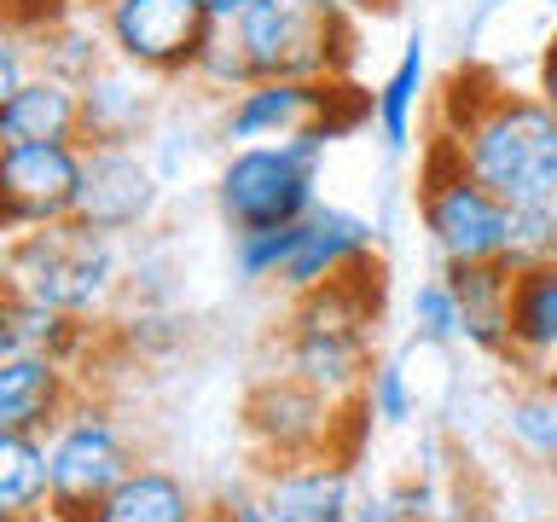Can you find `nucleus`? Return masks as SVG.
Segmentation results:
<instances>
[{"mask_svg": "<svg viewBox=\"0 0 557 522\" xmlns=\"http://www.w3.org/2000/svg\"><path fill=\"white\" fill-rule=\"evenodd\" d=\"M435 139H447L453 157L511 209L557 203V116L540 94L459 70L442 94Z\"/></svg>", "mask_w": 557, "mask_h": 522, "instance_id": "1", "label": "nucleus"}, {"mask_svg": "<svg viewBox=\"0 0 557 522\" xmlns=\"http://www.w3.org/2000/svg\"><path fill=\"white\" fill-rule=\"evenodd\" d=\"M377 296H383V273L377 261H360L355 273L331 278V285L308 290L290 302L285 320V372L313 383L331 400H360L366 377H372V337H377Z\"/></svg>", "mask_w": 557, "mask_h": 522, "instance_id": "2", "label": "nucleus"}, {"mask_svg": "<svg viewBox=\"0 0 557 522\" xmlns=\"http://www.w3.org/2000/svg\"><path fill=\"white\" fill-rule=\"evenodd\" d=\"M7 290L35 296V302L99 320L122 290V250L111 233H94L82 221L35 226V233L7 238Z\"/></svg>", "mask_w": 557, "mask_h": 522, "instance_id": "3", "label": "nucleus"}, {"mask_svg": "<svg viewBox=\"0 0 557 522\" xmlns=\"http://www.w3.org/2000/svg\"><path fill=\"white\" fill-rule=\"evenodd\" d=\"M325 139L302 128L290 139H261V146H233L215 169V209L233 233H261V226H296L320 209V169Z\"/></svg>", "mask_w": 557, "mask_h": 522, "instance_id": "4", "label": "nucleus"}, {"mask_svg": "<svg viewBox=\"0 0 557 522\" xmlns=\"http://www.w3.org/2000/svg\"><path fill=\"white\" fill-rule=\"evenodd\" d=\"M238 35L256 76L348 82L360 47V0H250Z\"/></svg>", "mask_w": 557, "mask_h": 522, "instance_id": "5", "label": "nucleus"}, {"mask_svg": "<svg viewBox=\"0 0 557 522\" xmlns=\"http://www.w3.org/2000/svg\"><path fill=\"white\" fill-rule=\"evenodd\" d=\"M418 221L430 233V250L442 256V268L453 261H511V233H517V209L487 191L447 139L424 146V174H418Z\"/></svg>", "mask_w": 557, "mask_h": 522, "instance_id": "6", "label": "nucleus"}, {"mask_svg": "<svg viewBox=\"0 0 557 522\" xmlns=\"http://www.w3.org/2000/svg\"><path fill=\"white\" fill-rule=\"evenodd\" d=\"M47 442H52V522H87L139 464L128 430L104 400H76Z\"/></svg>", "mask_w": 557, "mask_h": 522, "instance_id": "7", "label": "nucleus"}, {"mask_svg": "<svg viewBox=\"0 0 557 522\" xmlns=\"http://www.w3.org/2000/svg\"><path fill=\"white\" fill-rule=\"evenodd\" d=\"M99 24L116 59L157 82H186L209 35V17L198 0H111L99 12Z\"/></svg>", "mask_w": 557, "mask_h": 522, "instance_id": "8", "label": "nucleus"}, {"mask_svg": "<svg viewBox=\"0 0 557 522\" xmlns=\"http://www.w3.org/2000/svg\"><path fill=\"white\" fill-rule=\"evenodd\" d=\"M82 163H87V146H76V139H59V146H0V226H7V238L76 221Z\"/></svg>", "mask_w": 557, "mask_h": 522, "instance_id": "9", "label": "nucleus"}, {"mask_svg": "<svg viewBox=\"0 0 557 522\" xmlns=\"http://www.w3.org/2000/svg\"><path fill=\"white\" fill-rule=\"evenodd\" d=\"M337 412H343V400L320 395L313 383L290 377V372H273L250 389V400H244V430H250V442L268 464L313 459V452H331Z\"/></svg>", "mask_w": 557, "mask_h": 522, "instance_id": "10", "label": "nucleus"}, {"mask_svg": "<svg viewBox=\"0 0 557 522\" xmlns=\"http://www.w3.org/2000/svg\"><path fill=\"white\" fill-rule=\"evenodd\" d=\"M163 209V174L139 146H87L82 163V198H76V221L94 233L128 238L146 233Z\"/></svg>", "mask_w": 557, "mask_h": 522, "instance_id": "11", "label": "nucleus"}, {"mask_svg": "<svg viewBox=\"0 0 557 522\" xmlns=\"http://www.w3.org/2000/svg\"><path fill=\"white\" fill-rule=\"evenodd\" d=\"M343 82H302V76H256L215 111V134L226 146H261V139H290L313 128Z\"/></svg>", "mask_w": 557, "mask_h": 522, "instance_id": "12", "label": "nucleus"}, {"mask_svg": "<svg viewBox=\"0 0 557 522\" xmlns=\"http://www.w3.org/2000/svg\"><path fill=\"white\" fill-rule=\"evenodd\" d=\"M377 250V233L372 221L355 215V209H337V203H320L308 221H296V244H290V261L278 273V290L290 296H308L331 285V278L355 273L360 261H372Z\"/></svg>", "mask_w": 557, "mask_h": 522, "instance_id": "13", "label": "nucleus"}, {"mask_svg": "<svg viewBox=\"0 0 557 522\" xmlns=\"http://www.w3.org/2000/svg\"><path fill=\"white\" fill-rule=\"evenodd\" d=\"M261 511L273 522H355V476L337 452H313V459H278L256 482Z\"/></svg>", "mask_w": 557, "mask_h": 522, "instance_id": "14", "label": "nucleus"}, {"mask_svg": "<svg viewBox=\"0 0 557 522\" xmlns=\"http://www.w3.org/2000/svg\"><path fill=\"white\" fill-rule=\"evenodd\" d=\"M157 104H163V82L134 64H99L82 82V146H139L157 128Z\"/></svg>", "mask_w": 557, "mask_h": 522, "instance_id": "15", "label": "nucleus"}, {"mask_svg": "<svg viewBox=\"0 0 557 522\" xmlns=\"http://www.w3.org/2000/svg\"><path fill=\"white\" fill-rule=\"evenodd\" d=\"M76 400V365L52 355H0V430L52 435Z\"/></svg>", "mask_w": 557, "mask_h": 522, "instance_id": "16", "label": "nucleus"}, {"mask_svg": "<svg viewBox=\"0 0 557 522\" xmlns=\"http://www.w3.org/2000/svg\"><path fill=\"white\" fill-rule=\"evenodd\" d=\"M59 139L82 146V82L35 70L17 94L0 99V146H59Z\"/></svg>", "mask_w": 557, "mask_h": 522, "instance_id": "17", "label": "nucleus"}, {"mask_svg": "<svg viewBox=\"0 0 557 522\" xmlns=\"http://www.w3.org/2000/svg\"><path fill=\"white\" fill-rule=\"evenodd\" d=\"M447 285L465 302V348H476L487 360H517L511 348V261H453Z\"/></svg>", "mask_w": 557, "mask_h": 522, "instance_id": "18", "label": "nucleus"}, {"mask_svg": "<svg viewBox=\"0 0 557 522\" xmlns=\"http://www.w3.org/2000/svg\"><path fill=\"white\" fill-rule=\"evenodd\" d=\"M87 522H209L203 494L169 464H134L128 482Z\"/></svg>", "mask_w": 557, "mask_h": 522, "instance_id": "19", "label": "nucleus"}, {"mask_svg": "<svg viewBox=\"0 0 557 522\" xmlns=\"http://www.w3.org/2000/svg\"><path fill=\"white\" fill-rule=\"evenodd\" d=\"M0 522H52V442L0 430Z\"/></svg>", "mask_w": 557, "mask_h": 522, "instance_id": "20", "label": "nucleus"}, {"mask_svg": "<svg viewBox=\"0 0 557 522\" xmlns=\"http://www.w3.org/2000/svg\"><path fill=\"white\" fill-rule=\"evenodd\" d=\"M511 348L522 365H557V256L511 268Z\"/></svg>", "mask_w": 557, "mask_h": 522, "instance_id": "21", "label": "nucleus"}, {"mask_svg": "<svg viewBox=\"0 0 557 522\" xmlns=\"http://www.w3.org/2000/svg\"><path fill=\"white\" fill-rule=\"evenodd\" d=\"M94 343V320L59 313L35 296H12L7 290V313H0V355H52L64 365H76Z\"/></svg>", "mask_w": 557, "mask_h": 522, "instance_id": "22", "label": "nucleus"}, {"mask_svg": "<svg viewBox=\"0 0 557 522\" xmlns=\"http://www.w3.org/2000/svg\"><path fill=\"white\" fill-rule=\"evenodd\" d=\"M424 82H430V59H424V35H412L400 47L395 70L383 76L372 94H377V134L389 151H407L412 146V122L424 111Z\"/></svg>", "mask_w": 557, "mask_h": 522, "instance_id": "23", "label": "nucleus"}, {"mask_svg": "<svg viewBox=\"0 0 557 522\" xmlns=\"http://www.w3.org/2000/svg\"><path fill=\"white\" fill-rule=\"evenodd\" d=\"M29 41H35V64L52 70V76H64V82H87L99 64L116 59L111 41H104L99 12H76V17H64V24L29 35Z\"/></svg>", "mask_w": 557, "mask_h": 522, "instance_id": "24", "label": "nucleus"}, {"mask_svg": "<svg viewBox=\"0 0 557 522\" xmlns=\"http://www.w3.org/2000/svg\"><path fill=\"white\" fill-rule=\"evenodd\" d=\"M186 82L215 104H226L233 94H244V87L256 82V64H250V47H244L238 24H209L203 47H198V64H191Z\"/></svg>", "mask_w": 557, "mask_h": 522, "instance_id": "25", "label": "nucleus"}, {"mask_svg": "<svg viewBox=\"0 0 557 522\" xmlns=\"http://www.w3.org/2000/svg\"><path fill=\"white\" fill-rule=\"evenodd\" d=\"M505 430H511V442L529 452V459H557V383L511 395Z\"/></svg>", "mask_w": 557, "mask_h": 522, "instance_id": "26", "label": "nucleus"}, {"mask_svg": "<svg viewBox=\"0 0 557 522\" xmlns=\"http://www.w3.org/2000/svg\"><path fill=\"white\" fill-rule=\"evenodd\" d=\"M412 337L435 343V348L465 343V302H459V290L447 285V273H435L412 290Z\"/></svg>", "mask_w": 557, "mask_h": 522, "instance_id": "27", "label": "nucleus"}, {"mask_svg": "<svg viewBox=\"0 0 557 522\" xmlns=\"http://www.w3.org/2000/svg\"><path fill=\"white\" fill-rule=\"evenodd\" d=\"M296 244V226H261V233H233V278L238 285H278Z\"/></svg>", "mask_w": 557, "mask_h": 522, "instance_id": "28", "label": "nucleus"}, {"mask_svg": "<svg viewBox=\"0 0 557 522\" xmlns=\"http://www.w3.org/2000/svg\"><path fill=\"white\" fill-rule=\"evenodd\" d=\"M366 412L377 418V424H389V430H400V424H412V412H418V389H412V377H407V365H400L395 355H383L377 365H372V377H366Z\"/></svg>", "mask_w": 557, "mask_h": 522, "instance_id": "29", "label": "nucleus"}, {"mask_svg": "<svg viewBox=\"0 0 557 522\" xmlns=\"http://www.w3.org/2000/svg\"><path fill=\"white\" fill-rule=\"evenodd\" d=\"M540 256H557V203L517 209V233H511V268H522V261H540Z\"/></svg>", "mask_w": 557, "mask_h": 522, "instance_id": "30", "label": "nucleus"}, {"mask_svg": "<svg viewBox=\"0 0 557 522\" xmlns=\"http://www.w3.org/2000/svg\"><path fill=\"white\" fill-rule=\"evenodd\" d=\"M87 12V0H7V29H24V35H41L64 17Z\"/></svg>", "mask_w": 557, "mask_h": 522, "instance_id": "31", "label": "nucleus"}, {"mask_svg": "<svg viewBox=\"0 0 557 522\" xmlns=\"http://www.w3.org/2000/svg\"><path fill=\"white\" fill-rule=\"evenodd\" d=\"M35 70H41V64H35V41L24 29H7V41H0V99L17 94Z\"/></svg>", "mask_w": 557, "mask_h": 522, "instance_id": "32", "label": "nucleus"}, {"mask_svg": "<svg viewBox=\"0 0 557 522\" xmlns=\"http://www.w3.org/2000/svg\"><path fill=\"white\" fill-rule=\"evenodd\" d=\"M209 522H273L261 511V494H244V487H226L221 499H209Z\"/></svg>", "mask_w": 557, "mask_h": 522, "instance_id": "33", "label": "nucleus"}, {"mask_svg": "<svg viewBox=\"0 0 557 522\" xmlns=\"http://www.w3.org/2000/svg\"><path fill=\"white\" fill-rule=\"evenodd\" d=\"M534 94L552 104V116H557V29L546 35V47H540V70H534Z\"/></svg>", "mask_w": 557, "mask_h": 522, "instance_id": "34", "label": "nucleus"}, {"mask_svg": "<svg viewBox=\"0 0 557 522\" xmlns=\"http://www.w3.org/2000/svg\"><path fill=\"white\" fill-rule=\"evenodd\" d=\"M198 7H203L209 24H238V17L250 12V0H198Z\"/></svg>", "mask_w": 557, "mask_h": 522, "instance_id": "35", "label": "nucleus"}, {"mask_svg": "<svg viewBox=\"0 0 557 522\" xmlns=\"http://www.w3.org/2000/svg\"><path fill=\"white\" fill-rule=\"evenodd\" d=\"M104 7H111V0H87V12H104Z\"/></svg>", "mask_w": 557, "mask_h": 522, "instance_id": "36", "label": "nucleus"}, {"mask_svg": "<svg viewBox=\"0 0 557 522\" xmlns=\"http://www.w3.org/2000/svg\"><path fill=\"white\" fill-rule=\"evenodd\" d=\"M552 383H557V372H552Z\"/></svg>", "mask_w": 557, "mask_h": 522, "instance_id": "37", "label": "nucleus"}]
</instances>
